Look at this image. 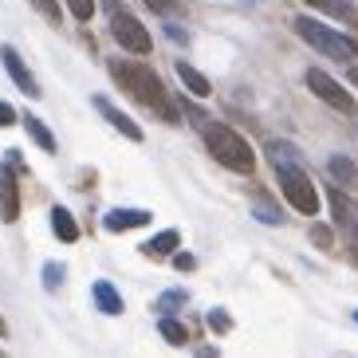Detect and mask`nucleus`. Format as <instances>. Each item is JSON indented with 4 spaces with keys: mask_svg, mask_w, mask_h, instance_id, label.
<instances>
[{
    "mask_svg": "<svg viewBox=\"0 0 358 358\" xmlns=\"http://www.w3.org/2000/svg\"><path fill=\"white\" fill-rule=\"evenodd\" d=\"M110 75H115V83L122 87L127 95H134L138 103L146 106V110H154L162 122H169V127L181 122L178 106L169 103V91H166V83H162L158 75H154V67L134 64V59H110Z\"/></svg>",
    "mask_w": 358,
    "mask_h": 358,
    "instance_id": "obj_1",
    "label": "nucleus"
},
{
    "mask_svg": "<svg viewBox=\"0 0 358 358\" xmlns=\"http://www.w3.org/2000/svg\"><path fill=\"white\" fill-rule=\"evenodd\" d=\"M205 146H209L213 158L221 162L224 169H232V173H252V169H256L252 146H248V142H244V138L236 134L232 127L209 122V127H205Z\"/></svg>",
    "mask_w": 358,
    "mask_h": 358,
    "instance_id": "obj_2",
    "label": "nucleus"
},
{
    "mask_svg": "<svg viewBox=\"0 0 358 358\" xmlns=\"http://www.w3.org/2000/svg\"><path fill=\"white\" fill-rule=\"evenodd\" d=\"M295 36L303 43H311L315 52L331 55V59H355L358 55V40H350V36L335 32V28H327V24L311 20V16H295Z\"/></svg>",
    "mask_w": 358,
    "mask_h": 358,
    "instance_id": "obj_3",
    "label": "nucleus"
},
{
    "mask_svg": "<svg viewBox=\"0 0 358 358\" xmlns=\"http://www.w3.org/2000/svg\"><path fill=\"white\" fill-rule=\"evenodd\" d=\"M275 178H280V189H284L287 205L303 217H315L319 213V189L311 185V178L303 173V166H275Z\"/></svg>",
    "mask_w": 358,
    "mask_h": 358,
    "instance_id": "obj_4",
    "label": "nucleus"
},
{
    "mask_svg": "<svg viewBox=\"0 0 358 358\" xmlns=\"http://www.w3.org/2000/svg\"><path fill=\"white\" fill-rule=\"evenodd\" d=\"M110 36L118 40V48H127V52H134V55H150V48H154V40H150V32L142 28V20L130 16L118 0H110Z\"/></svg>",
    "mask_w": 358,
    "mask_h": 358,
    "instance_id": "obj_5",
    "label": "nucleus"
},
{
    "mask_svg": "<svg viewBox=\"0 0 358 358\" xmlns=\"http://www.w3.org/2000/svg\"><path fill=\"white\" fill-rule=\"evenodd\" d=\"M307 87H311V95L323 99L327 106H335V110H343V115H355V99H350V91H343V83H335L327 71L311 67V71H307Z\"/></svg>",
    "mask_w": 358,
    "mask_h": 358,
    "instance_id": "obj_6",
    "label": "nucleus"
},
{
    "mask_svg": "<svg viewBox=\"0 0 358 358\" xmlns=\"http://www.w3.org/2000/svg\"><path fill=\"white\" fill-rule=\"evenodd\" d=\"M0 59H4V71L12 75V83L20 87V91H24L28 99H40V95H43L40 83H36V75L28 71V67H24V59L16 55V48H12V43H4V48H0Z\"/></svg>",
    "mask_w": 358,
    "mask_h": 358,
    "instance_id": "obj_7",
    "label": "nucleus"
},
{
    "mask_svg": "<svg viewBox=\"0 0 358 358\" xmlns=\"http://www.w3.org/2000/svg\"><path fill=\"white\" fill-rule=\"evenodd\" d=\"M0 221H20V185H16L12 166H0Z\"/></svg>",
    "mask_w": 358,
    "mask_h": 358,
    "instance_id": "obj_8",
    "label": "nucleus"
},
{
    "mask_svg": "<svg viewBox=\"0 0 358 358\" xmlns=\"http://www.w3.org/2000/svg\"><path fill=\"white\" fill-rule=\"evenodd\" d=\"M150 224V213L146 209H110L103 217V229L106 232H127V229H142Z\"/></svg>",
    "mask_w": 358,
    "mask_h": 358,
    "instance_id": "obj_9",
    "label": "nucleus"
},
{
    "mask_svg": "<svg viewBox=\"0 0 358 358\" xmlns=\"http://www.w3.org/2000/svg\"><path fill=\"white\" fill-rule=\"evenodd\" d=\"M95 106H99V115H103L106 122H110V127L118 130V134H127L130 142H142V127H138L134 118H127L122 110H115V106L106 103V99H95Z\"/></svg>",
    "mask_w": 358,
    "mask_h": 358,
    "instance_id": "obj_10",
    "label": "nucleus"
},
{
    "mask_svg": "<svg viewBox=\"0 0 358 358\" xmlns=\"http://www.w3.org/2000/svg\"><path fill=\"white\" fill-rule=\"evenodd\" d=\"M91 299H95V307L103 315H122V295L115 292L110 280H95V284H91Z\"/></svg>",
    "mask_w": 358,
    "mask_h": 358,
    "instance_id": "obj_11",
    "label": "nucleus"
},
{
    "mask_svg": "<svg viewBox=\"0 0 358 358\" xmlns=\"http://www.w3.org/2000/svg\"><path fill=\"white\" fill-rule=\"evenodd\" d=\"M52 232H55L64 244H75V241H79V224H75V217L64 209V205H55V209H52Z\"/></svg>",
    "mask_w": 358,
    "mask_h": 358,
    "instance_id": "obj_12",
    "label": "nucleus"
},
{
    "mask_svg": "<svg viewBox=\"0 0 358 358\" xmlns=\"http://www.w3.org/2000/svg\"><path fill=\"white\" fill-rule=\"evenodd\" d=\"M178 79H181L185 87H189V95H197V99H205V95L213 91V87H209V79H205V75H201L197 67H189L185 59H178Z\"/></svg>",
    "mask_w": 358,
    "mask_h": 358,
    "instance_id": "obj_13",
    "label": "nucleus"
},
{
    "mask_svg": "<svg viewBox=\"0 0 358 358\" xmlns=\"http://www.w3.org/2000/svg\"><path fill=\"white\" fill-rule=\"evenodd\" d=\"M178 244H181V232L178 229H166V232H158L150 244H142V252H146V256H169Z\"/></svg>",
    "mask_w": 358,
    "mask_h": 358,
    "instance_id": "obj_14",
    "label": "nucleus"
},
{
    "mask_svg": "<svg viewBox=\"0 0 358 358\" xmlns=\"http://www.w3.org/2000/svg\"><path fill=\"white\" fill-rule=\"evenodd\" d=\"M268 158H272V166H303V154L292 142H268Z\"/></svg>",
    "mask_w": 358,
    "mask_h": 358,
    "instance_id": "obj_15",
    "label": "nucleus"
},
{
    "mask_svg": "<svg viewBox=\"0 0 358 358\" xmlns=\"http://www.w3.org/2000/svg\"><path fill=\"white\" fill-rule=\"evenodd\" d=\"M24 127H28V134L36 138V146H40V150H48V154H55V134H52L48 127H43V118L28 115V118H24Z\"/></svg>",
    "mask_w": 358,
    "mask_h": 358,
    "instance_id": "obj_16",
    "label": "nucleus"
},
{
    "mask_svg": "<svg viewBox=\"0 0 358 358\" xmlns=\"http://www.w3.org/2000/svg\"><path fill=\"white\" fill-rule=\"evenodd\" d=\"M303 4L331 12V16H338V20H358V12L350 8V0H303Z\"/></svg>",
    "mask_w": 358,
    "mask_h": 358,
    "instance_id": "obj_17",
    "label": "nucleus"
},
{
    "mask_svg": "<svg viewBox=\"0 0 358 358\" xmlns=\"http://www.w3.org/2000/svg\"><path fill=\"white\" fill-rule=\"evenodd\" d=\"M327 169H331V178L343 181V185H350V181L358 178V166H355L350 158H343V154H335V158L327 162Z\"/></svg>",
    "mask_w": 358,
    "mask_h": 358,
    "instance_id": "obj_18",
    "label": "nucleus"
},
{
    "mask_svg": "<svg viewBox=\"0 0 358 358\" xmlns=\"http://www.w3.org/2000/svg\"><path fill=\"white\" fill-rule=\"evenodd\" d=\"M158 331H162V338H166L169 347H185V343H189V331H185L178 319H169V315L158 323Z\"/></svg>",
    "mask_w": 358,
    "mask_h": 358,
    "instance_id": "obj_19",
    "label": "nucleus"
},
{
    "mask_svg": "<svg viewBox=\"0 0 358 358\" xmlns=\"http://www.w3.org/2000/svg\"><path fill=\"white\" fill-rule=\"evenodd\" d=\"M64 272H67L64 264L48 260V264H43V287H48V292H55V287L64 284Z\"/></svg>",
    "mask_w": 358,
    "mask_h": 358,
    "instance_id": "obj_20",
    "label": "nucleus"
},
{
    "mask_svg": "<svg viewBox=\"0 0 358 358\" xmlns=\"http://www.w3.org/2000/svg\"><path fill=\"white\" fill-rule=\"evenodd\" d=\"M331 209H335V221H338V224H347V221H350V201L343 197L338 189H331Z\"/></svg>",
    "mask_w": 358,
    "mask_h": 358,
    "instance_id": "obj_21",
    "label": "nucleus"
},
{
    "mask_svg": "<svg viewBox=\"0 0 358 358\" xmlns=\"http://www.w3.org/2000/svg\"><path fill=\"white\" fill-rule=\"evenodd\" d=\"M67 8H71V16L75 20H91V16H95V0H67Z\"/></svg>",
    "mask_w": 358,
    "mask_h": 358,
    "instance_id": "obj_22",
    "label": "nucleus"
},
{
    "mask_svg": "<svg viewBox=\"0 0 358 358\" xmlns=\"http://www.w3.org/2000/svg\"><path fill=\"white\" fill-rule=\"evenodd\" d=\"M32 4H36V8H40V12H43V16H48L52 24H59V20H64V12H59V0H32Z\"/></svg>",
    "mask_w": 358,
    "mask_h": 358,
    "instance_id": "obj_23",
    "label": "nucleus"
},
{
    "mask_svg": "<svg viewBox=\"0 0 358 358\" xmlns=\"http://www.w3.org/2000/svg\"><path fill=\"white\" fill-rule=\"evenodd\" d=\"M185 303V292H166L158 299V311H173V307H181Z\"/></svg>",
    "mask_w": 358,
    "mask_h": 358,
    "instance_id": "obj_24",
    "label": "nucleus"
},
{
    "mask_svg": "<svg viewBox=\"0 0 358 358\" xmlns=\"http://www.w3.org/2000/svg\"><path fill=\"white\" fill-rule=\"evenodd\" d=\"M311 241H315L323 252L331 248V244H335V241H331V229H327V224H315V229H311Z\"/></svg>",
    "mask_w": 358,
    "mask_h": 358,
    "instance_id": "obj_25",
    "label": "nucleus"
},
{
    "mask_svg": "<svg viewBox=\"0 0 358 358\" xmlns=\"http://www.w3.org/2000/svg\"><path fill=\"white\" fill-rule=\"evenodd\" d=\"M209 327H213V331H229L232 319L224 315V311H209Z\"/></svg>",
    "mask_w": 358,
    "mask_h": 358,
    "instance_id": "obj_26",
    "label": "nucleus"
},
{
    "mask_svg": "<svg viewBox=\"0 0 358 358\" xmlns=\"http://www.w3.org/2000/svg\"><path fill=\"white\" fill-rule=\"evenodd\" d=\"M146 4H150L154 12H166V16H169V12H178V8H181L178 0H146Z\"/></svg>",
    "mask_w": 358,
    "mask_h": 358,
    "instance_id": "obj_27",
    "label": "nucleus"
},
{
    "mask_svg": "<svg viewBox=\"0 0 358 358\" xmlns=\"http://www.w3.org/2000/svg\"><path fill=\"white\" fill-rule=\"evenodd\" d=\"M0 127H16V110L8 103H0Z\"/></svg>",
    "mask_w": 358,
    "mask_h": 358,
    "instance_id": "obj_28",
    "label": "nucleus"
},
{
    "mask_svg": "<svg viewBox=\"0 0 358 358\" xmlns=\"http://www.w3.org/2000/svg\"><path fill=\"white\" fill-rule=\"evenodd\" d=\"M173 264H178V272H193V264H197V260H193L189 252H178V256H173Z\"/></svg>",
    "mask_w": 358,
    "mask_h": 358,
    "instance_id": "obj_29",
    "label": "nucleus"
},
{
    "mask_svg": "<svg viewBox=\"0 0 358 358\" xmlns=\"http://www.w3.org/2000/svg\"><path fill=\"white\" fill-rule=\"evenodd\" d=\"M166 36H169V40H178V43H185V40H189V36L181 32L178 24H166Z\"/></svg>",
    "mask_w": 358,
    "mask_h": 358,
    "instance_id": "obj_30",
    "label": "nucleus"
},
{
    "mask_svg": "<svg viewBox=\"0 0 358 358\" xmlns=\"http://www.w3.org/2000/svg\"><path fill=\"white\" fill-rule=\"evenodd\" d=\"M350 83H355V87H358V67H355V71H350Z\"/></svg>",
    "mask_w": 358,
    "mask_h": 358,
    "instance_id": "obj_31",
    "label": "nucleus"
},
{
    "mask_svg": "<svg viewBox=\"0 0 358 358\" xmlns=\"http://www.w3.org/2000/svg\"><path fill=\"white\" fill-rule=\"evenodd\" d=\"M4 331H8V327H4V319H0V335H4Z\"/></svg>",
    "mask_w": 358,
    "mask_h": 358,
    "instance_id": "obj_32",
    "label": "nucleus"
},
{
    "mask_svg": "<svg viewBox=\"0 0 358 358\" xmlns=\"http://www.w3.org/2000/svg\"><path fill=\"white\" fill-rule=\"evenodd\" d=\"M355 241H358V224H355Z\"/></svg>",
    "mask_w": 358,
    "mask_h": 358,
    "instance_id": "obj_33",
    "label": "nucleus"
},
{
    "mask_svg": "<svg viewBox=\"0 0 358 358\" xmlns=\"http://www.w3.org/2000/svg\"><path fill=\"white\" fill-rule=\"evenodd\" d=\"M355 323H358V311H355Z\"/></svg>",
    "mask_w": 358,
    "mask_h": 358,
    "instance_id": "obj_34",
    "label": "nucleus"
},
{
    "mask_svg": "<svg viewBox=\"0 0 358 358\" xmlns=\"http://www.w3.org/2000/svg\"><path fill=\"white\" fill-rule=\"evenodd\" d=\"M0 358H4V355H0Z\"/></svg>",
    "mask_w": 358,
    "mask_h": 358,
    "instance_id": "obj_35",
    "label": "nucleus"
}]
</instances>
